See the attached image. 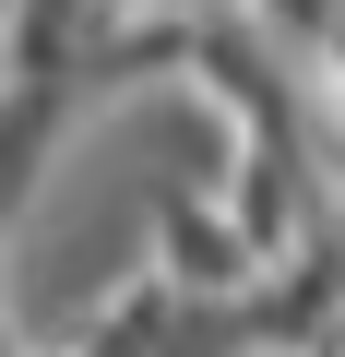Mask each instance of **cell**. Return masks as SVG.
<instances>
[{"label":"cell","instance_id":"obj_1","mask_svg":"<svg viewBox=\"0 0 345 357\" xmlns=\"http://www.w3.org/2000/svg\"><path fill=\"white\" fill-rule=\"evenodd\" d=\"M238 357H274V345H238Z\"/></svg>","mask_w":345,"mask_h":357},{"label":"cell","instance_id":"obj_2","mask_svg":"<svg viewBox=\"0 0 345 357\" xmlns=\"http://www.w3.org/2000/svg\"><path fill=\"white\" fill-rule=\"evenodd\" d=\"M0 227H13V203H0Z\"/></svg>","mask_w":345,"mask_h":357}]
</instances>
